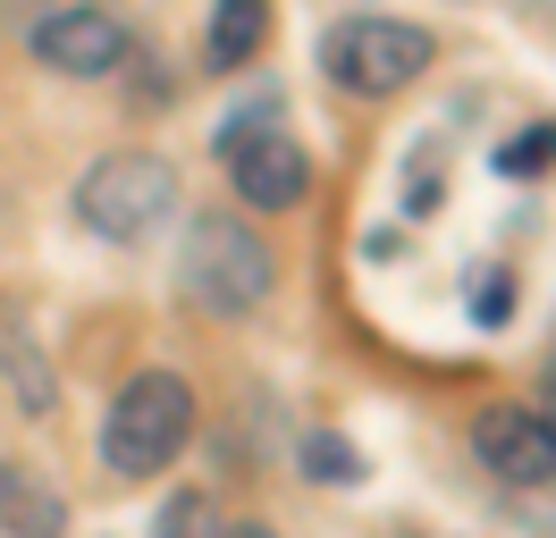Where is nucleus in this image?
<instances>
[{
	"label": "nucleus",
	"mask_w": 556,
	"mask_h": 538,
	"mask_svg": "<svg viewBox=\"0 0 556 538\" xmlns=\"http://www.w3.org/2000/svg\"><path fill=\"white\" fill-rule=\"evenodd\" d=\"M0 522H9V538H60V497L42 488L35 471H0Z\"/></svg>",
	"instance_id": "9"
},
{
	"label": "nucleus",
	"mask_w": 556,
	"mask_h": 538,
	"mask_svg": "<svg viewBox=\"0 0 556 538\" xmlns=\"http://www.w3.org/2000/svg\"><path fill=\"white\" fill-rule=\"evenodd\" d=\"M531 9H540V17H556V0H531Z\"/></svg>",
	"instance_id": "16"
},
{
	"label": "nucleus",
	"mask_w": 556,
	"mask_h": 538,
	"mask_svg": "<svg viewBox=\"0 0 556 538\" xmlns=\"http://www.w3.org/2000/svg\"><path fill=\"white\" fill-rule=\"evenodd\" d=\"M177 210V168L161 152H102L76 177V219L102 244H143Z\"/></svg>",
	"instance_id": "2"
},
{
	"label": "nucleus",
	"mask_w": 556,
	"mask_h": 538,
	"mask_svg": "<svg viewBox=\"0 0 556 538\" xmlns=\"http://www.w3.org/2000/svg\"><path fill=\"white\" fill-rule=\"evenodd\" d=\"M219 538H270V530H253V522H244V530H219Z\"/></svg>",
	"instance_id": "15"
},
{
	"label": "nucleus",
	"mask_w": 556,
	"mask_h": 538,
	"mask_svg": "<svg viewBox=\"0 0 556 538\" xmlns=\"http://www.w3.org/2000/svg\"><path fill=\"white\" fill-rule=\"evenodd\" d=\"M430 34L405 26V17H346V26H329L320 34V67H329V85L354 101H388V93H405L421 67H430Z\"/></svg>",
	"instance_id": "4"
},
{
	"label": "nucleus",
	"mask_w": 556,
	"mask_h": 538,
	"mask_svg": "<svg viewBox=\"0 0 556 538\" xmlns=\"http://www.w3.org/2000/svg\"><path fill=\"white\" fill-rule=\"evenodd\" d=\"M548 396H556V354H548Z\"/></svg>",
	"instance_id": "17"
},
{
	"label": "nucleus",
	"mask_w": 556,
	"mask_h": 538,
	"mask_svg": "<svg viewBox=\"0 0 556 538\" xmlns=\"http://www.w3.org/2000/svg\"><path fill=\"white\" fill-rule=\"evenodd\" d=\"M219 161H228V185L253 210H295L313 194V152L278 127V110H244L219 127Z\"/></svg>",
	"instance_id": "5"
},
{
	"label": "nucleus",
	"mask_w": 556,
	"mask_h": 538,
	"mask_svg": "<svg viewBox=\"0 0 556 538\" xmlns=\"http://www.w3.org/2000/svg\"><path fill=\"white\" fill-rule=\"evenodd\" d=\"M127 51H136V34L93 0H60L51 17H35V60L60 76H110V67H127Z\"/></svg>",
	"instance_id": "7"
},
{
	"label": "nucleus",
	"mask_w": 556,
	"mask_h": 538,
	"mask_svg": "<svg viewBox=\"0 0 556 538\" xmlns=\"http://www.w3.org/2000/svg\"><path fill=\"white\" fill-rule=\"evenodd\" d=\"M186 295L203 303V311H219V320H237V311H253V303H270V244L244 228V219H228V210H203L194 228H186Z\"/></svg>",
	"instance_id": "3"
},
{
	"label": "nucleus",
	"mask_w": 556,
	"mask_h": 538,
	"mask_svg": "<svg viewBox=\"0 0 556 538\" xmlns=\"http://www.w3.org/2000/svg\"><path fill=\"white\" fill-rule=\"evenodd\" d=\"M152 538H219V513H211V497H203V488H177V497L161 504Z\"/></svg>",
	"instance_id": "12"
},
{
	"label": "nucleus",
	"mask_w": 556,
	"mask_h": 538,
	"mask_svg": "<svg viewBox=\"0 0 556 538\" xmlns=\"http://www.w3.org/2000/svg\"><path fill=\"white\" fill-rule=\"evenodd\" d=\"M464 303H472V320H481V329H506V311H515V278H506V269L489 261L481 278L464 286Z\"/></svg>",
	"instance_id": "13"
},
{
	"label": "nucleus",
	"mask_w": 556,
	"mask_h": 538,
	"mask_svg": "<svg viewBox=\"0 0 556 538\" xmlns=\"http://www.w3.org/2000/svg\"><path fill=\"white\" fill-rule=\"evenodd\" d=\"M556 168V118H531L515 143H497V177H540Z\"/></svg>",
	"instance_id": "11"
},
{
	"label": "nucleus",
	"mask_w": 556,
	"mask_h": 538,
	"mask_svg": "<svg viewBox=\"0 0 556 538\" xmlns=\"http://www.w3.org/2000/svg\"><path fill=\"white\" fill-rule=\"evenodd\" d=\"M194 437V387L177 370H136L102 412V463L118 479H143V471H169Z\"/></svg>",
	"instance_id": "1"
},
{
	"label": "nucleus",
	"mask_w": 556,
	"mask_h": 538,
	"mask_svg": "<svg viewBox=\"0 0 556 538\" xmlns=\"http://www.w3.org/2000/svg\"><path fill=\"white\" fill-rule=\"evenodd\" d=\"M262 34H270V0H211V17H203V67H211V76H237V67L262 51Z\"/></svg>",
	"instance_id": "8"
},
{
	"label": "nucleus",
	"mask_w": 556,
	"mask_h": 538,
	"mask_svg": "<svg viewBox=\"0 0 556 538\" xmlns=\"http://www.w3.org/2000/svg\"><path fill=\"white\" fill-rule=\"evenodd\" d=\"M0 370H17V387H26V412H51V379L26 345H0Z\"/></svg>",
	"instance_id": "14"
},
{
	"label": "nucleus",
	"mask_w": 556,
	"mask_h": 538,
	"mask_svg": "<svg viewBox=\"0 0 556 538\" xmlns=\"http://www.w3.org/2000/svg\"><path fill=\"white\" fill-rule=\"evenodd\" d=\"M472 454L506 488H548L556 479V421L531 412V404H489L481 421H472Z\"/></svg>",
	"instance_id": "6"
},
{
	"label": "nucleus",
	"mask_w": 556,
	"mask_h": 538,
	"mask_svg": "<svg viewBox=\"0 0 556 538\" xmlns=\"http://www.w3.org/2000/svg\"><path fill=\"white\" fill-rule=\"evenodd\" d=\"M295 463H304V479H320V488H354V479H363V454H354L338 430H313L295 446Z\"/></svg>",
	"instance_id": "10"
}]
</instances>
